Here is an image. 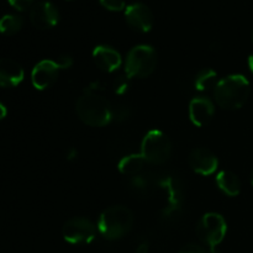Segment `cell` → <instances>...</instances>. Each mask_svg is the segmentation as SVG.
Wrapping results in <instances>:
<instances>
[{"mask_svg": "<svg viewBox=\"0 0 253 253\" xmlns=\"http://www.w3.org/2000/svg\"><path fill=\"white\" fill-rule=\"evenodd\" d=\"M251 93V84L242 74H231L216 83L214 98L217 105L227 110H236L244 106Z\"/></svg>", "mask_w": 253, "mask_h": 253, "instance_id": "obj_1", "label": "cell"}, {"mask_svg": "<svg viewBox=\"0 0 253 253\" xmlns=\"http://www.w3.org/2000/svg\"><path fill=\"white\" fill-rule=\"evenodd\" d=\"M113 105L99 93L85 90L77 100L76 111L85 125L103 127L111 121Z\"/></svg>", "mask_w": 253, "mask_h": 253, "instance_id": "obj_2", "label": "cell"}, {"mask_svg": "<svg viewBox=\"0 0 253 253\" xmlns=\"http://www.w3.org/2000/svg\"><path fill=\"white\" fill-rule=\"evenodd\" d=\"M133 225V214L124 205H114L100 214L98 220V231L106 240H119L125 236Z\"/></svg>", "mask_w": 253, "mask_h": 253, "instance_id": "obj_3", "label": "cell"}, {"mask_svg": "<svg viewBox=\"0 0 253 253\" xmlns=\"http://www.w3.org/2000/svg\"><path fill=\"white\" fill-rule=\"evenodd\" d=\"M157 66V53L148 44H138L131 48L126 56L125 73L130 78L148 77Z\"/></svg>", "mask_w": 253, "mask_h": 253, "instance_id": "obj_4", "label": "cell"}, {"mask_svg": "<svg viewBox=\"0 0 253 253\" xmlns=\"http://www.w3.org/2000/svg\"><path fill=\"white\" fill-rule=\"evenodd\" d=\"M141 155L146 162L162 165L172 155V143L167 135L160 130H150L141 143Z\"/></svg>", "mask_w": 253, "mask_h": 253, "instance_id": "obj_5", "label": "cell"}, {"mask_svg": "<svg viewBox=\"0 0 253 253\" xmlns=\"http://www.w3.org/2000/svg\"><path fill=\"white\" fill-rule=\"evenodd\" d=\"M227 232V224L224 216L217 212H207L197 224V235L200 241L210 249H216L224 241Z\"/></svg>", "mask_w": 253, "mask_h": 253, "instance_id": "obj_6", "label": "cell"}, {"mask_svg": "<svg viewBox=\"0 0 253 253\" xmlns=\"http://www.w3.org/2000/svg\"><path fill=\"white\" fill-rule=\"evenodd\" d=\"M62 235L69 244H90L96 236V226L85 217H73L63 225Z\"/></svg>", "mask_w": 253, "mask_h": 253, "instance_id": "obj_7", "label": "cell"}, {"mask_svg": "<svg viewBox=\"0 0 253 253\" xmlns=\"http://www.w3.org/2000/svg\"><path fill=\"white\" fill-rule=\"evenodd\" d=\"M160 185L166 192L168 197V207L165 208L162 212V216L165 219H170L174 215H178L180 207H182L183 200V189L178 178L167 175L160 179Z\"/></svg>", "mask_w": 253, "mask_h": 253, "instance_id": "obj_8", "label": "cell"}, {"mask_svg": "<svg viewBox=\"0 0 253 253\" xmlns=\"http://www.w3.org/2000/svg\"><path fill=\"white\" fill-rule=\"evenodd\" d=\"M58 20V10L51 1H37L30 9V21L36 29H51L56 26Z\"/></svg>", "mask_w": 253, "mask_h": 253, "instance_id": "obj_9", "label": "cell"}, {"mask_svg": "<svg viewBox=\"0 0 253 253\" xmlns=\"http://www.w3.org/2000/svg\"><path fill=\"white\" fill-rule=\"evenodd\" d=\"M125 19L135 31L148 32L153 26V14L143 2H133L126 6Z\"/></svg>", "mask_w": 253, "mask_h": 253, "instance_id": "obj_10", "label": "cell"}, {"mask_svg": "<svg viewBox=\"0 0 253 253\" xmlns=\"http://www.w3.org/2000/svg\"><path fill=\"white\" fill-rule=\"evenodd\" d=\"M59 67L56 61L52 59H43L39 62L34 67L31 72V82L32 85L37 90H44L49 88L58 78Z\"/></svg>", "mask_w": 253, "mask_h": 253, "instance_id": "obj_11", "label": "cell"}, {"mask_svg": "<svg viewBox=\"0 0 253 253\" xmlns=\"http://www.w3.org/2000/svg\"><path fill=\"white\" fill-rule=\"evenodd\" d=\"M188 163L195 173H199L202 175L212 174L219 166V161L214 152L205 147L194 148L189 153Z\"/></svg>", "mask_w": 253, "mask_h": 253, "instance_id": "obj_12", "label": "cell"}, {"mask_svg": "<svg viewBox=\"0 0 253 253\" xmlns=\"http://www.w3.org/2000/svg\"><path fill=\"white\" fill-rule=\"evenodd\" d=\"M215 106L205 96H195L189 103V118L195 126H205L212 120Z\"/></svg>", "mask_w": 253, "mask_h": 253, "instance_id": "obj_13", "label": "cell"}, {"mask_svg": "<svg viewBox=\"0 0 253 253\" xmlns=\"http://www.w3.org/2000/svg\"><path fill=\"white\" fill-rule=\"evenodd\" d=\"M93 59L98 68H100L106 73H113L120 68L123 59L120 53L113 47L109 46H96L93 51Z\"/></svg>", "mask_w": 253, "mask_h": 253, "instance_id": "obj_14", "label": "cell"}, {"mask_svg": "<svg viewBox=\"0 0 253 253\" xmlns=\"http://www.w3.org/2000/svg\"><path fill=\"white\" fill-rule=\"evenodd\" d=\"M25 72L17 62L10 58H0V86L12 88L24 81Z\"/></svg>", "mask_w": 253, "mask_h": 253, "instance_id": "obj_15", "label": "cell"}, {"mask_svg": "<svg viewBox=\"0 0 253 253\" xmlns=\"http://www.w3.org/2000/svg\"><path fill=\"white\" fill-rule=\"evenodd\" d=\"M216 184L229 197H237L241 192V180L230 170H221L216 175Z\"/></svg>", "mask_w": 253, "mask_h": 253, "instance_id": "obj_16", "label": "cell"}, {"mask_svg": "<svg viewBox=\"0 0 253 253\" xmlns=\"http://www.w3.org/2000/svg\"><path fill=\"white\" fill-rule=\"evenodd\" d=\"M145 162V158L142 157L141 153H138V155L137 153H132V155L125 156L124 158H121L118 168L123 174L133 177V175H137L142 170Z\"/></svg>", "mask_w": 253, "mask_h": 253, "instance_id": "obj_17", "label": "cell"}, {"mask_svg": "<svg viewBox=\"0 0 253 253\" xmlns=\"http://www.w3.org/2000/svg\"><path fill=\"white\" fill-rule=\"evenodd\" d=\"M217 74L211 68H203L195 74L194 88L199 91H207L209 89L215 88L216 85Z\"/></svg>", "mask_w": 253, "mask_h": 253, "instance_id": "obj_18", "label": "cell"}, {"mask_svg": "<svg viewBox=\"0 0 253 253\" xmlns=\"http://www.w3.org/2000/svg\"><path fill=\"white\" fill-rule=\"evenodd\" d=\"M24 20L20 15L7 14L0 19V32L4 35H15L21 30Z\"/></svg>", "mask_w": 253, "mask_h": 253, "instance_id": "obj_19", "label": "cell"}, {"mask_svg": "<svg viewBox=\"0 0 253 253\" xmlns=\"http://www.w3.org/2000/svg\"><path fill=\"white\" fill-rule=\"evenodd\" d=\"M130 77L127 74H119L114 78L113 81V89L114 93L118 95H124L130 88Z\"/></svg>", "mask_w": 253, "mask_h": 253, "instance_id": "obj_20", "label": "cell"}, {"mask_svg": "<svg viewBox=\"0 0 253 253\" xmlns=\"http://www.w3.org/2000/svg\"><path fill=\"white\" fill-rule=\"evenodd\" d=\"M130 116V108L126 104H116L111 109V121H125Z\"/></svg>", "mask_w": 253, "mask_h": 253, "instance_id": "obj_21", "label": "cell"}, {"mask_svg": "<svg viewBox=\"0 0 253 253\" xmlns=\"http://www.w3.org/2000/svg\"><path fill=\"white\" fill-rule=\"evenodd\" d=\"M179 253H219L216 249H210V247H204L198 244H188L182 247Z\"/></svg>", "mask_w": 253, "mask_h": 253, "instance_id": "obj_22", "label": "cell"}, {"mask_svg": "<svg viewBox=\"0 0 253 253\" xmlns=\"http://www.w3.org/2000/svg\"><path fill=\"white\" fill-rule=\"evenodd\" d=\"M99 1L105 9L110 10V11H121V10L126 9L125 0H99Z\"/></svg>", "mask_w": 253, "mask_h": 253, "instance_id": "obj_23", "label": "cell"}, {"mask_svg": "<svg viewBox=\"0 0 253 253\" xmlns=\"http://www.w3.org/2000/svg\"><path fill=\"white\" fill-rule=\"evenodd\" d=\"M7 1H9V4L11 5L12 7H15V9L19 10V11H25V10H27L29 7L31 9L35 0H7Z\"/></svg>", "mask_w": 253, "mask_h": 253, "instance_id": "obj_24", "label": "cell"}, {"mask_svg": "<svg viewBox=\"0 0 253 253\" xmlns=\"http://www.w3.org/2000/svg\"><path fill=\"white\" fill-rule=\"evenodd\" d=\"M147 185V180L143 178V175H133L132 179H131V187L135 188L136 190H143Z\"/></svg>", "mask_w": 253, "mask_h": 253, "instance_id": "obj_25", "label": "cell"}, {"mask_svg": "<svg viewBox=\"0 0 253 253\" xmlns=\"http://www.w3.org/2000/svg\"><path fill=\"white\" fill-rule=\"evenodd\" d=\"M56 62L57 64H58L59 69H67L69 68V67H72V64H73V58H72L69 54H63V56L59 57Z\"/></svg>", "mask_w": 253, "mask_h": 253, "instance_id": "obj_26", "label": "cell"}, {"mask_svg": "<svg viewBox=\"0 0 253 253\" xmlns=\"http://www.w3.org/2000/svg\"><path fill=\"white\" fill-rule=\"evenodd\" d=\"M135 253H148V242H141Z\"/></svg>", "mask_w": 253, "mask_h": 253, "instance_id": "obj_27", "label": "cell"}, {"mask_svg": "<svg viewBox=\"0 0 253 253\" xmlns=\"http://www.w3.org/2000/svg\"><path fill=\"white\" fill-rule=\"evenodd\" d=\"M76 157H78V151L76 148H69L68 152H67V160H74Z\"/></svg>", "mask_w": 253, "mask_h": 253, "instance_id": "obj_28", "label": "cell"}, {"mask_svg": "<svg viewBox=\"0 0 253 253\" xmlns=\"http://www.w3.org/2000/svg\"><path fill=\"white\" fill-rule=\"evenodd\" d=\"M7 114V110H6V106L4 105L2 103H0V120H2V119L6 116Z\"/></svg>", "mask_w": 253, "mask_h": 253, "instance_id": "obj_29", "label": "cell"}, {"mask_svg": "<svg viewBox=\"0 0 253 253\" xmlns=\"http://www.w3.org/2000/svg\"><path fill=\"white\" fill-rule=\"evenodd\" d=\"M249 67H250V69H251V72L253 73V53L249 57Z\"/></svg>", "mask_w": 253, "mask_h": 253, "instance_id": "obj_30", "label": "cell"}, {"mask_svg": "<svg viewBox=\"0 0 253 253\" xmlns=\"http://www.w3.org/2000/svg\"><path fill=\"white\" fill-rule=\"evenodd\" d=\"M250 180H251V184L253 185V169L251 170V174H250Z\"/></svg>", "mask_w": 253, "mask_h": 253, "instance_id": "obj_31", "label": "cell"}, {"mask_svg": "<svg viewBox=\"0 0 253 253\" xmlns=\"http://www.w3.org/2000/svg\"><path fill=\"white\" fill-rule=\"evenodd\" d=\"M251 37H252V41H253V29H252V32H251Z\"/></svg>", "mask_w": 253, "mask_h": 253, "instance_id": "obj_32", "label": "cell"}]
</instances>
